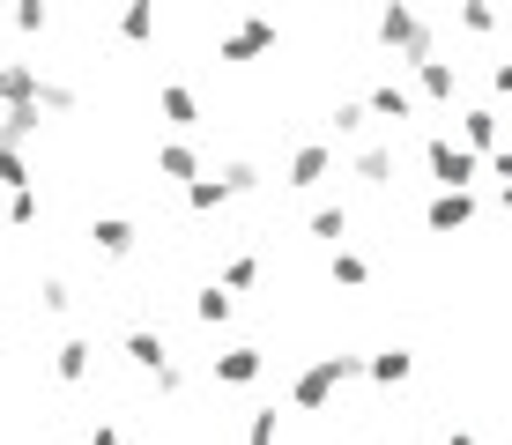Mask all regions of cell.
<instances>
[{
  "instance_id": "cell-20",
  "label": "cell",
  "mask_w": 512,
  "mask_h": 445,
  "mask_svg": "<svg viewBox=\"0 0 512 445\" xmlns=\"http://www.w3.org/2000/svg\"><path fill=\"white\" fill-rule=\"evenodd\" d=\"M305 238H320V245H342V238H349V208H342V201H320V208L305 216Z\"/></svg>"
},
{
  "instance_id": "cell-26",
  "label": "cell",
  "mask_w": 512,
  "mask_h": 445,
  "mask_svg": "<svg viewBox=\"0 0 512 445\" xmlns=\"http://www.w3.org/2000/svg\"><path fill=\"white\" fill-rule=\"evenodd\" d=\"M253 282H260V253H231V260H223V275H216V290H253Z\"/></svg>"
},
{
  "instance_id": "cell-36",
  "label": "cell",
  "mask_w": 512,
  "mask_h": 445,
  "mask_svg": "<svg viewBox=\"0 0 512 445\" xmlns=\"http://www.w3.org/2000/svg\"><path fill=\"white\" fill-rule=\"evenodd\" d=\"M82 445H127V438H119V423H90V431H82Z\"/></svg>"
},
{
  "instance_id": "cell-4",
  "label": "cell",
  "mask_w": 512,
  "mask_h": 445,
  "mask_svg": "<svg viewBox=\"0 0 512 445\" xmlns=\"http://www.w3.org/2000/svg\"><path fill=\"white\" fill-rule=\"evenodd\" d=\"M327 178H342V149H334V141H297L290 164H282V186L290 193H320Z\"/></svg>"
},
{
  "instance_id": "cell-24",
  "label": "cell",
  "mask_w": 512,
  "mask_h": 445,
  "mask_svg": "<svg viewBox=\"0 0 512 445\" xmlns=\"http://www.w3.org/2000/svg\"><path fill=\"white\" fill-rule=\"evenodd\" d=\"M327 275L342 282V290H364V282H372V260L364 253H349V245H334V260H327Z\"/></svg>"
},
{
  "instance_id": "cell-29",
  "label": "cell",
  "mask_w": 512,
  "mask_h": 445,
  "mask_svg": "<svg viewBox=\"0 0 512 445\" xmlns=\"http://www.w3.org/2000/svg\"><path fill=\"white\" fill-rule=\"evenodd\" d=\"M38 216H45V201H38V186H15V193H8V223H15V230H30V223H38Z\"/></svg>"
},
{
  "instance_id": "cell-35",
  "label": "cell",
  "mask_w": 512,
  "mask_h": 445,
  "mask_svg": "<svg viewBox=\"0 0 512 445\" xmlns=\"http://www.w3.org/2000/svg\"><path fill=\"white\" fill-rule=\"evenodd\" d=\"M483 82H490V97H483V104L512 97V60H490V67H483Z\"/></svg>"
},
{
  "instance_id": "cell-11",
  "label": "cell",
  "mask_w": 512,
  "mask_h": 445,
  "mask_svg": "<svg viewBox=\"0 0 512 445\" xmlns=\"http://www.w3.org/2000/svg\"><path fill=\"white\" fill-rule=\"evenodd\" d=\"M475 223V193H431L423 201V230L431 238H453V230H468Z\"/></svg>"
},
{
  "instance_id": "cell-37",
  "label": "cell",
  "mask_w": 512,
  "mask_h": 445,
  "mask_svg": "<svg viewBox=\"0 0 512 445\" xmlns=\"http://www.w3.org/2000/svg\"><path fill=\"white\" fill-rule=\"evenodd\" d=\"M438 445H483V438H475V431H446V438H438Z\"/></svg>"
},
{
  "instance_id": "cell-31",
  "label": "cell",
  "mask_w": 512,
  "mask_h": 445,
  "mask_svg": "<svg viewBox=\"0 0 512 445\" xmlns=\"http://www.w3.org/2000/svg\"><path fill=\"white\" fill-rule=\"evenodd\" d=\"M245 445H282V416L275 408H253V416H245Z\"/></svg>"
},
{
  "instance_id": "cell-8",
  "label": "cell",
  "mask_w": 512,
  "mask_h": 445,
  "mask_svg": "<svg viewBox=\"0 0 512 445\" xmlns=\"http://www.w3.org/2000/svg\"><path fill=\"white\" fill-rule=\"evenodd\" d=\"M349 171H357V186H372V193H394V178H401V141H357Z\"/></svg>"
},
{
  "instance_id": "cell-3",
  "label": "cell",
  "mask_w": 512,
  "mask_h": 445,
  "mask_svg": "<svg viewBox=\"0 0 512 445\" xmlns=\"http://www.w3.org/2000/svg\"><path fill=\"white\" fill-rule=\"evenodd\" d=\"M423 164H431V186L438 193H475V186H483V156H468L446 127L423 134Z\"/></svg>"
},
{
  "instance_id": "cell-25",
  "label": "cell",
  "mask_w": 512,
  "mask_h": 445,
  "mask_svg": "<svg viewBox=\"0 0 512 445\" xmlns=\"http://www.w3.org/2000/svg\"><path fill=\"white\" fill-rule=\"evenodd\" d=\"M186 208H193V216H223V208H231L223 178H193V186H186Z\"/></svg>"
},
{
  "instance_id": "cell-21",
  "label": "cell",
  "mask_w": 512,
  "mask_h": 445,
  "mask_svg": "<svg viewBox=\"0 0 512 445\" xmlns=\"http://www.w3.org/2000/svg\"><path fill=\"white\" fill-rule=\"evenodd\" d=\"M231 312H238L231 290H216V282H201V290H193V319H201V327H231Z\"/></svg>"
},
{
  "instance_id": "cell-7",
  "label": "cell",
  "mask_w": 512,
  "mask_h": 445,
  "mask_svg": "<svg viewBox=\"0 0 512 445\" xmlns=\"http://www.w3.org/2000/svg\"><path fill=\"white\" fill-rule=\"evenodd\" d=\"M357 104H364V119H386L394 134H401V127L416 119V97H409V82H401V75H379V82L364 89Z\"/></svg>"
},
{
  "instance_id": "cell-6",
  "label": "cell",
  "mask_w": 512,
  "mask_h": 445,
  "mask_svg": "<svg viewBox=\"0 0 512 445\" xmlns=\"http://www.w3.org/2000/svg\"><path fill=\"white\" fill-rule=\"evenodd\" d=\"M416 75V112H453V104H461V60H446V52H438V60H416L409 67Z\"/></svg>"
},
{
  "instance_id": "cell-9",
  "label": "cell",
  "mask_w": 512,
  "mask_h": 445,
  "mask_svg": "<svg viewBox=\"0 0 512 445\" xmlns=\"http://www.w3.org/2000/svg\"><path fill=\"white\" fill-rule=\"evenodd\" d=\"M461 149L468 156H498L505 149V112H498V104H483V97L461 104Z\"/></svg>"
},
{
  "instance_id": "cell-13",
  "label": "cell",
  "mask_w": 512,
  "mask_h": 445,
  "mask_svg": "<svg viewBox=\"0 0 512 445\" xmlns=\"http://www.w3.org/2000/svg\"><path fill=\"white\" fill-rule=\"evenodd\" d=\"M90 371H97V342L90 334H67V342L52 349V379L60 386H90Z\"/></svg>"
},
{
  "instance_id": "cell-16",
  "label": "cell",
  "mask_w": 512,
  "mask_h": 445,
  "mask_svg": "<svg viewBox=\"0 0 512 445\" xmlns=\"http://www.w3.org/2000/svg\"><path fill=\"white\" fill-rule=\"evenodd\" d=\"M156 112H164V127L193 134V127H201V89H193V82H164V89H156Z\"/></svg>"
},
{
  "instance_id": "cell-10",
  "label": "cell",
  "mask_w": 512,
  "mask_h": 445,
  "mask_svg": "<svg viewBox=\"0 0 512 445\" xmlns=\"http://www.w3.org/2000/svg\"><path fill=\"white\" fill-rule=\"evenodd\" d=\"M134 245H141V223L134 216H97L90 223V253L97 260H134Z\"/></svg>"
},
{
  "instance_id": "cell-33",
  "label": "cell",
  "mask_w": 512,
  "mask_h": 445,
  "mask_svg": "<svg viewBox=\"0 0 512 445\" xmlns=\"http://www.w3.org/2000/svg\"><path fill=\"white\" fill-rule=\"evenodd\" d=\"M453 23H461L468 38H490V30H498V8H453Z\"/></svg>"
},
{
  "instance_id": "cell-15",
  "label": "cell",
  "mask_w": 512,
  "mask_h": 445,
  "mask_svg": "<svg viewBox=\"0 0 512 445\" xmlns=\"http://www.w3.org/2000/svg\"><path fill=\"white\" fill-rule=\"evenodd\" d=\"M119 349H127V364L141 371V379H156V371L171 364V342H164V327H127V342H119Z\"/></svg>"
},
{
  "instance_id": "cell-30",
  "label": "cell",
  "mask_w": 512,
  "mask_h": 445,
  "mask_svg": "<svg viewBox=\"0 0 512 445\" xmlns=\"http://www.w3.org/2000/svg\"><path fill=\"white\" fill-rule=\"evenodd\" d=\"M75 104H82V89H75V82H52V75L38 82V112H75Z\"/></svg>"
},
{
  "instance_id": "cell-23",
  "label": "cell",
  "mask_w": 512,
  "mask_h": 445,
  "mask_svg": "<svg viewBox=\"0 0 512 445\" xmlns=\"http://www.w3.org/2000/svg\"><path fill=\"white\" fill-rule=\"evenodd\" d=\"M112 30H119L127 45H149L156 30H164V15H156V8H119V15H112Z\"/></svg>"
},
{
  "instance_id": "cell-22",
  "label": "cell",
  "mask_w": 512,
  "mask_h": 445,
  "mask_svg": "<svg viewBox=\"0 0 512 445\" xmlns=\"http://www.w3.org/2000/svg\"><path fill=\"white\" fill-rule=\"evenodd\" d=\"M216 178H223V193H231V201H253V193L268 186V178H260V164H253V156H231V164H223Z\"/></svg>"
},
{
  "instance_id": "cell-34",
  "label": "cell",
  "mask_w": 512,
  "mask_h": 445,
  "mask_svg": "<svg viewBox=\"0 0 512 445\" xmlns=\"http://www.w3.org/2000/svg\"><path fill=\"white\" fill-rule=\"evenodd\" d=\"M15 186H30V156L0 149V193H15Z\"/></svg>"
},
{
  "instance_id": "cell-19",
  "label": "cell",
  "mask_w": 512,
  "mask_h": 445,
  "mask_svg": "<svg viewBox=\"0 0 512 445\" xmlns=\"http://www.w3.org/2000/svg\"><path fill=\"white\" fill-rule=\"evenodd\" d=\"M45 134V119H38V104H8V112H0V149H15L23 156L30 141Z\"/></svg>"
},
{
  "instance_id": "cell-28",
  "label": "cell",
  "mask_w": 512,
  "mask_h": 445,
  "mask_svg": "<svg viewBox=\"0 0 512 445\" xmlns=\"http://www.w3.org/2000/svg\"><path fill=\"white\" fill-rule=\"evenodd\" d=\"M38 312L67 319V312H75V282H67V275H45V282H38Z\"/></svg>"
},
{
  "instance_id": "cell-18",
  "label": "cell",
  "mask_w": 512,
  "mask_h": 445,
  "mask_svg": "<svg viewBox=\"0 0 512 445\" xmlns=\"http://www.w3.org/2000/svg\"><path fill=\"white\" fill-rule=\"evenodd\" d=\"M38 60H0V112L8 104H38Z\"/></svg>"
},
{
  "instance_id": "cell-2",
  "label": "cell",
  "mask_w": 512,
  "mask_h": 445,
  "mask_svg": "<svg viewBox=\"0 0 512 445\" xmlns=\"http://www.w3.org/2000/svg\"><path fill=\"white\" fill-rule=\"evenodd\" d=\"M372 30H379V45L394 52L401 67H416V60H438V52H446V45H438V23H431L423 8H401V0L372 15Z\"/></svg>"
},
{
  "instance_id": "cell-1",
  "label": "cell",
  "mask_w": 512,
  "mask_h": 445,
  "mask_svg": "<svg viewBox=\"0 0 512 445\" xmlns=\"http://www.w3.org/2000/svg\"><path fill=\"white\" fill-rule=\"evenodd\" d=\"M349 379H364V356H349V349L312 356V364L290 379V408H297V416H327V408H334V394H342Z\"/></svg>"
},
{
  "instance_id": "cell-32",
  "label": "cell",
  "mask_w": 512,
  "mask_h": 445,
  "mask_svg": "<svg viewBox=\"0 0 512 445\" xmlns=\"http://www.w3.org/2000/svg\"><path fill=\"white\" fill-rule=\"evenodd\" d=\"M8 23L23 30V38H45V30H52V8H38V0H30V8H15V15H8Z\"/></svg>"
},
{
  "instance_id": "cell-14",
  "label": "cell",
  "mask_w": 512,
  "mask_h": 445,
  "mask_svg": "<svg viewBox=\"0 0 512 445\" xmlns=\"http://www.w3.org/2000/svg\"><path fill=\"white\" fill-rule=\"evenodd\" d=\"M156 178L186 193L193 178H208V164H201V149H193V141H164V149H156Z\"/></svg>"
},
{
  "instance_id": "cell-5",
  "label": "cell",
  "mask_w": 512,
  "mask_h": 445,
  "mask_svg": "<svg viewBox=\"0 0 512 445\" xmlns=\"http://www.w3.org/2000/svg\"><path fill=\"white\" fill-rule=\"evenodd\" d=\"M282 30L268 23V15H231V30L216 38V60H231V67H253V60H268Z\"/></svg>"
},
{
  "instance_id": "cell-12",
  "label": "cell",
  "mask_w": 512,
  "mask_h": 445,
  "mask_svg": "<svg viewBox=\"0 0 512 445\" xmlns=\"http://www.w3.org/2000/svg\"><path fill=\"white\" fill-rule=\"evenodd\" d=\"M208 371H216V386H260V379H268V349L238 342V349H223Z\"/></svg>"
},
{
  "instance_id": "cell-17",
  "label": "cell",
  "mask_w": 512,
  "mask_h": 445,
  "mask_svg": "<svg viewBox=\"0 0 512 445\" xmlns=\"http://www.w3.org/2000/svg\"><path fill=\"white\" fill-rule=\"evenodd\" d=\"M364 379H372V386H409L416 379V349H401V342L372 349V356H364Z\"/></svg>"
},
{
  "instance_id": "cell-27",
  "label": "cell",
  "mask_w": 512,
  "mask_h": 445,
  "mask_svg": "<svg viewBox=\"0 0 512 445\" xmlns=\"http://www.w3.org/2000/svg\"><path fill=\"white\" fill-rule=\"evenodd\" d=\"M327 119H334V141H364V134H372V119H364V104H357V97H342Z\"/></svg>"
}]
</instances>
